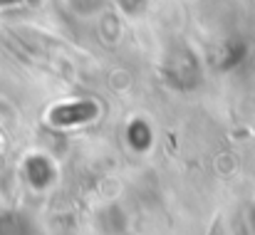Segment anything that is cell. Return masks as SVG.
<instances>
[{
	"label": "cell",
	"mask_w": 255,
	"mask_h": 235,
	"mask_svg": "<svg viewBox=\"0 0 255 235\" xmlns=\"http://www.w3.org/2000/svg\"><path fill=\"white\" fill-rule=\"evenodd\" d=\"M2 2H15V0H0V5H2Z\"/></svg>",
	"instance_id": "7a4b0ae2"
},
{
	"label": "cell",
	"mask_w": 255,
	"mask_h": 235,
	"mask_svg": "<svg viewBox=\"0 0 255 235\" xmlns=\"http://www.w3.org/2000/svg\"><path fill=\"white\" fill-rule=\"evenodd\" d=\"M97 117V104L92 102H77V104H65L50 114L52 124L57 126H72V124H85Z\"/></svg>",
	"instance_id": "6da1fadb"
}]
</instances>
